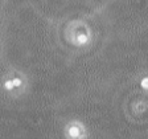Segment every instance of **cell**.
Listing matches in <instances>:
<instances>
[{"mask_svg":"<svg viewBox=\"0 0 148 139\" xmlns=\"http://www.w3.org/2000/svg\"><path fill=\"white\" fill-rule=\"evenodd\" d=\"M140 87L143 90H148V76H145L140 80Z\"/></svg>","mask_w":148,"mask_h":139,"instance_id":"277c9868","label":"cell"},{"mask_svg":"<svg viewBox=\"0 0 148 139\" xmlns=\"http://www.w3.org/2000/svg\"><path fill=\"white\" fill-rule=\"evenodd\" d=\"M28 87V80L23 72L11 70L3 74L0 80V89L5 96L11 98H18L25 94Z\"/></svg>","mask_w":148,"mask_h":139,"instance_id":"6da1fadb","label":"cell"},{"mask_svg":"<svg viewBox=\"0 0 148 139\" xmlns=\"http://www.w3.org/2000/svg\"><path fill=\"white\" fill-rule=\"evenodd\" d=\"M64 135L68 139H85L87 138V127L79 119H70L64 126Z\"/></svg>","mask_w":148,"mask_h":139,"instance_id":"3957f363","label":"cell"},{"mask_svg":"<svg viewBox=\"0 0 148 139\" xmlns=\"http://www.w3.org/2000/svg\"><path fill=\"white\" fill-rule=\"evenodd\" d=\"M65 39L75 48H85L92 41V32L87 23L82 20H73L65 29Z\"/></svg>","mask_w":148,"mask_h":139,"instance_id":"7a4b0ae2","label":"cell"}]
</instances>
